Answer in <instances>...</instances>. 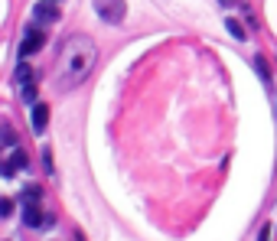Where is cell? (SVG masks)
<instances>
[{
	"mask_svg": "<svg viewBox=\"0 0 277 241\" xmlns=\"http://www.w3.org/2000/svg\"><path fill=\"white\" fill-rule=\"evenodd\" d=\"M95 13L101 16L104 23L118 26L121 20L127 16V3H124V0H95Z\"/></svg>",
	"mask_w": 277,
	"mask_h": 241,
	"instance_id": "obj_2",
	"label": "cell"
},
{
	"mask_svg": "<svg viewBox=\"0 0 277 241\" xmlns=\"http://www.w3.org/2000/svg\"><path fill=\"white\" fill-rule=\"evenodd\" d=\"M254 65H258V75H261V82H271V72H268V65H264L261 55H258V62H254Z\"/></svg>",
	"mask_w": 277,
	"mask_h": 241,
	"instance_id": "obj_9",
	"label": "cell"
},
{
	"mask_svg": "<svg viewBox=\"0 0 277 241\" xmlns=\"http://www.w3.org/2000/svg\"><path fill=\"white\" fill-rule=\"evenodd\" d=\"M98 65V46L92 36H69L59 46V55H55V69H52V88L59 95L75 92V88L85 82Z\"/></svg>",
	"mask_w": 277,
	"mask_h": 241,
	"instance_id": "obj_1",
	"label": "cell"
},
{
	"mask_svg": "<svg viewBox=\"0 0 277 241\" xmlns=\"http://www.w3.org/2000/svg\"><path fill=\"white\" fill-rule=\"evenodd\" d=\"M30 65H20V69H16V82H30Z\"/></svg>",
	"mask_w": 277,
	"mask_h": 241,
	"instance_id": "obj_12",
	"label": "cell"
},
{
	"mask_svg": "<svg viewBox=\"0 0 277 241\" xmlns=\"http://www.w3.org/2000/svg\"><path fill=\"white\" fill-rule=\"evenodd\" d=\"M268 238H271V225H264L261 235H258V241H268Z\"/></svg>",
	"mask_w": 277,
	"mask_h": 241,
	"instance_id": "obj_15",
	"label": "cell"
},
{
	"mask_svg": "<svg viewBox=\"0 0 277 241\" xmlns=\"http://www.w3.org/2000/svg\"><path fill=\"white\" fill-rule=\"evenodd\" d=\"M10 212H13V199H0V215L7 218Z\"/></svg>",
	"mask_w": 277,
	"mask_h": 241,
	"instance_id": "obj_13",
	"label": "cell"
},
{
	"mask_svg": "<svg viewBox=\"0 0 277 241\" xmlns=\"http://www.w3.org/2000/svg\"><path fill=\"white\" fill-rule=\"evenodd\" d=\"M26 199H30V202H40V199H43V189H40V186H26Z\"/></svg>",
	"mask_w": 277,
	"mask_h": 241,
	"instance_id": "obj_8",
	"label": "cell"
},
{
	"mask_svg": "<svg viewBox=\"0 0 277 241\" xmlns=\"http://www.w3.org/2000/svg\"><path fill=\"white\" fill-rule=\"evenodd\" d=\"M3 144H7V147H16V134H13L10 124H3Z\"/></svg>",
	"mask_w": 277,
	"mask_h": 241,
	"instance_id": "obj_7",
	"label": "cell"
},
{
	"mask_svg": "<svg viewBox=\"0 0 277 241\" xmlns=\"http://www.w3.org/2000/svg\"><path fill=\"white\" fill-rule=\"evenodd\" d=\"M229 33H231L235 39H245V30H241V26H238L235 20H229Z\"/></svg>",
	"mask_w": 277,
	"mask_h": 241,
	"instance_id": "obj_11",
	"label": "cell"
},
{
	"mask_svg": "<svg viewBox=\"0 0 277 241\" xmlns=\"http://www.w3.org/2000/svg\"><path fill=\"white\" fill-rule=\"evenodd\" d=\"M46 46V36H43V30L40 26H30V30H26V39H23V46H20V55H36L40 52V49Z\"/></svg>",
	"mask_w": 277,
	"mask_h": 241,
	"instance_id": "obj_3",
	"label": "cell"
},
{
	"mask_svg": "<svg viewBox=\"0 0 277 241\" xmlns=\"http://www.w3.org/2000/svg\"><path fill=\"white\" fill-rule=\"evenodd\" d=\"M46 124H49V108L43 101H36V104H33V131L43 134V131H46Z\"/></svg>",
	"mask_w": 277,
	"mask_h": 241,
	"instance_id": "obj_6",
	"label": "cell"
},
{
	"mask_svg": "<svg viewBox=\"0 0 277 241\" xmlns=\"http://www.w3.org/2000/svg\"><path fill=\"white\" fill-rule=\"evenodd\" d=\"M23 101L36 104V85H23Z\"/></svg>",
	"mask_w": 277,
	"mask_h": 241,
	"instance_id": "obj_10",
	"label": "cell"
},
{
	"mask_svg": "<svg viewBox=\"0 0 277 241\" xmlns=\"http://www.w3.org/2000/svg\"><path fill=\"white\" fill-rule=\"evenodd\" d=\"M33 20H36V23H55V20H59V10H55L49 0H43V3L33 7Z\"/></svg>",
	"mask_w": 277,
	"mask_h": 241,
	"instance_id": "obj_5",
	"label": "cell"
},
{
	"mask_svg": "<svg viewBox=\"0 0 277 241\" xmlns=\"http://www.w3.org/2000/svg\"><path fill=\"white\" fill-rule=\"evenodd\" d=\"M23 222H26L30 228H40V225H46V215H43L40 202H23Z\"/></svg>",
	"mask_w": 277,
	"mask_h": 241,
	"instance_id": "obj_4",
	"label": "cell"
},
{
	"mask_svg": "<svg viewBox=\"0 0 277 241\" xmlns=\"http://www.w3.org/2000/svg\"><path fill=\"white\" fill-rule=\"evenodd\" d=\"M43 166H46V170L52 173V150H49V147L43 150Z\"/></svg>",
	"mask_w": 277,
	"mask_h": 241,
	"instance_id": "obj_14",
	"label": "cell"
}]
</instances>
